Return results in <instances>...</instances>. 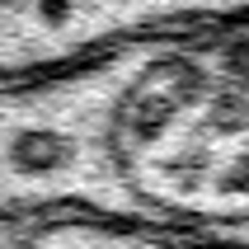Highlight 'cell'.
Returning <instances> with one entry per match:
<instances>
[{
    "label": "cell",
    "mask_w": 249,
    "mask_h": 249,
    "mask_svg": "<svg viewBox=\"0 0 249 249\" xmlns=\"http://www.w3.org/2000/svg\"><path fill=\"white\" fill-rule=\"evenodd\" d=\"M42 221L249 249V24L0 80V235Z\"/></svg>",
    "instance_id": "1"
},
{
    "label": "cell",
    "mask_w": 249,
    "mask_h": 249,
    "mask_svg": "<svg viewBox=\"0 0 249 249\" xmlns=\"http://www.w3.org/2000/svg\"><path fill=\"white\" fill-rule=\"evenodd\" d=\"M0 249H221L193 235H169L146 226H108V221H42L0 235Z\"/></svg>",
    "instance_id": "3"
},
{
    "label": "cell",
    "mask_w": 249,
    "mask_h": 249,
    "mask_svg": "<svg viewBox=\"0 0 249 249\" xmlns=\"http://www.w3.org/2000/svg\"><path fill=\"white\" fill-rule=\"evenodd\" d=\"M231 24H249V0H0V80Z\"/></svg>",
    "instance_id": "2"
}]
</instances>
